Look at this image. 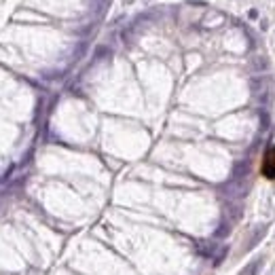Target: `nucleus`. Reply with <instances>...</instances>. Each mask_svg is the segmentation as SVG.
Returning <instances> with one entry per match:
<instances>
[{"label":"nucleus","mask_w":275,"mask_h":275,"mask_svg":"<svg viewBox=\"0 0 275 275\" xmlns=\"http://www.w3.org/2000/svg\"><path fill=\"white\" fill-rule=\"evenodd\" d=\"M262 176L264 178H269V180H275V146L267 150V155L262 157Z\"/></svg>","instance_id":"nucleus-1"}]
</instances>
